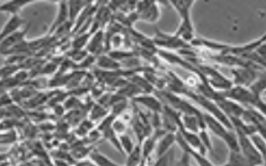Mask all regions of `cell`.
I'll return each mask as SVG.
<instances>
[{"mask_svg":"<svg viewBox=\"0 0 266 166\" xmlns=\"http://www.w3.org/2000/svg\"><path fill=\"white\" fill-rule=\"evenodd\" d=\"M170 4L174 7V9L181 17V24L175 35L187 44H192L196 40V35L192 19H191V10L195 5V2L193 0H178V2H170Z\"/></svg>","mask_w":266,"mask_h":166,"instance_id":"1","label":"cell"},{"mask_svg":"<svg viewBox=\"0 0 266 166\" xmlns=\"http://www.w3.org/2000/svg\"><path fill=\"white\" fill-rule=\"evenodd\" d=\"M236 135H238L239 140V148L240 151L243 152L244 156L248 159L250 166H261L264 165V159H262L261 154L257 151V149L255 148L254 143L251 141L249 135H246L245 133L241 132L240 129L235 128Z\"/></svg>","mask_w":266,"mask_h":166,"instance_id":"2","label":"cell"},{"mask_svg":"<svg viewBox=\"0 0 266 166\" xmlns=\"http://www.w3.org/2000/svg\"><path fill=\"white\" fill-rule=\"evenodd\" d=\"M219 95L225 98H229V100L236 102V103L241 104V106L245 104V106L249 107H254L255 102L259 97L251 90H248L246 87H240V86H233L230 90L219 93Z\"/></svg>","mask_w":266,"mask_h":166,"instance_id":"3","label":"cell"},{"mask_svg":"<svg viewBox=\"0 0 266 166\" xmlns=\"http://www.w3.org/2000/svg\"><path fill=\"white\" fill-rule=\"evenodd\" d=\"M137 14L139 20L154 24L159 21L161 10L159 3L156 2H139L137 3Z\"/></svg>","mask_w":266,"mask_h":166,"instance_id":"4","label":"cell"},{"mask_svg":"<svg viewBox=\"0 0 266 166\" xmlns=\"http://www.w3.org/2000/svg\"><path fill=\"white\" fill-rule=\"evenodd\" d=\"M234 79V86H240V87H246L251 86L252 83L256 81V73L249 67H239V68L231 69Z\"/></svg>","mask_w":266,"mask_h":166,"instance_id":"5","label":"cell"},{"mask_svg":"<svg viewBox=\"0 0 266 166\" xmlns=\"http://www.w3.org/2000/svg\"><path fill=\"white\" fill-rule=\"evenodd\" d=\"M134 103L142 104L151 113H162L164 112V106L162 101L154 95H140L134 98Z\"/></svg>","mask_w":266,"mask_h":166,"instance_id":"6","label":"cell"},{"mask_svg":"<svg viewBox=\"0 0 266 166\" xmlns=\"http://www.w3.org/2000/svg\"><path fill=\"white\" fill-rule=\"evenodd\" d=\"M176 144V133H166L159 138L158 145H156L155 154L158 159H161L165 155L167 154L171 146H174Z\"/></svg>","mask_w":266,"mask_h":166,"instance_id":"7","label":"cell"},{"mask_svg":"<svg viewBox=\"0 0 266 166\" xmlns=\"http://www.w3.org/2000/svg\"><path fill=\"white\" fill-rule=\"evenodd\" d=\"M105 35L104 31L99 30L98 33H95L90 37L88 46H87V51H88L89 55L93 56H100V53L103 51H105Z\"/></svg>","mask_w":266,"mask_h":166,"instance_id":"8","label":"cell"},{"mask_svg":"<svg viewBox=\"0 0 266 166\" xmlns=\"http://www.w3.org/2000/svg\"><path fill=\"white\" fill-rule=\"evenodd\" d=\"M28 31H29V26H26V28L21 29V30L17 31V33L9 35L8 37L3 39L2 40L3 52H5V50L7 49H14V47H17L18 45H20L21 42L25 41V37H26V34H28Z\"/></svg>","mask_w":266,"mask_h":166,"instance_id":"9","label":"cell"},{"mask_svg":"<svg viewBox=\"0 0 266 166\" xmlns=\"http://www.w3.org/2000/svg\"><path fill=\"white\" fill-rule=\"evenodd\" d=\"M34 0H10V2L2 3L0 10L2 13H9L12 15H19V13L28 5L34 4Z\"/></svg>","mask_w":266,"mask_h":166,"instance_id":"10","label":"cell"},{"mask_svg":"<svg viewBox=\"0 0 266 166\" xmlns=\"http://www.w3.org/2000/svg\"><path fill=\"white\" fill-rule=\"evenodd\" d=\"M23 25H24V20L23 18H20V15H12L9 20H8V23L4 25V28H3L2 35H0V36H2V40L9 36V35L21 30V26Z\"/></svg>","mask_w":266,"mask_h":166,"instance_id":"11","label":"cell"},{"mask_svg":"<svg viewBox=\"0 0 266 166\" xmlns=\"http://www.w3.org/2000/svg\"><path fill=\"white\" fill-rule=\"evenodd\" d=\"M58 12L57 17H56L55 21L52 24V31L56 29L61 28L62 25H65L67 21H70V13H68V2H60L57 3Z\"/></svg>","mask_w":266,"mask_h":166,"instance_id":"12","label":"cell"},{"mask_svg":"<svg viewBox=\"0 0 266 166\" xmlns=\"http://www.w3.org/2000/svg\"><path fill=\"white\" fill-rule=\"evenodd\" d=\"M95 65H97V67H99V69H103V71H118L121 67V63L119 61L114 60L110 56L105 55L98 56Z\"/></svg>","mask_w":266,"mask_h":166,"instance_id":"13","label":"cell"},{"mask_svg":"<svg viewBox=\"0 0 266 166\" xmlns=\"http://www.w3.org/2000/svg\"><path fill=\"white\" fill-rule=\"evenodd\" d=\"M143 164H144V159H143L142 145L138 144V145H135V148L126 155V162H125V166H142Z\"/></svg>","mask_w":266,"mask_h":166,"instance_id":"14","label":"cell"},{"mask_svg":"<svg viewBox=\"0 0 266 166\" xmlns=\"http://www.w3.org/2000/svg\"><path fill=\"white\" fill-rule=\"evenodd\" d=\"M90 4L87 2H68V13H70V21L74 24L76 19L82 14L84 9Z\"/></svg>","mask_w":266,"mask_h":166,"instance_id":"15","label":"cell"},{"mask_svg":"<svg viewBox=\"0 0 266 166\" xmlns=\"http://www.w3.org/2000/svg\"><path fill=\"white\" fill-rule=\"evenodd\" d=\"M109 114H110V112H109L108 108H105V107L100 106L99 103H97L90 108L89 119L92 120V122H97V120L98 122H102V120L105 119Z\"/></svg>","mask_w":266,"mask_h":166,"instance_id":"16","label":"cell"},{"mask_svg":"<svg viewBox=\"0 0 266 166\" xmlns=\"http://www.w3.org/2000/svg\"><path fill=\"white\" fill-rule=\"evenodd\" d=\"M230 166H250L248 159L243 155L240 150H229V160Z\"/></svg>","mask_w":266,"mask_h":166,"instance_id":"17","label":"cell"},{"mask_svg":"<svg viewBox=\"0 0 266 166\" xmlns=\"http://www.w3.org/2000/svg\"><path fill=\"white\" fill-rule=\"evenodd\" d=\"M89 40H90V34L89 33L77 35L71 44L72 50H83L84 47L87 49Z\"/></svg>","mask_w":266,"mask_h":166,"instance_id":"18","label":"cell"},{"mask_svg":"<svg viewBox=\"0 0 266 166\" xmlns=\"http://www.w3.org/2000/svg\"><path fill=\"white\" fill-rule=\"evenodd\" d=\"M119 141H120V145H121V149H123L124 155H127L132 149L135 148L134 141H132V139L130 138L129 134L125 133V134H121V135H119Z\"/></svg>","mask_w":266,"mask_h":166,"instance_id":"19","label":"cell"},{"mask_svg":"<svg viewBox=\"0 0 266 166\" xmlns=\"http://www.w3.org/2000/svg\"><path fill=\"white\" fill-rule=\"evenodd\" d=\"M113 129L118 136L125 134L127 130L126 120H124L121 117H115L113 120Z\"/></svg>","mask_w":266,"mask_h":166,"instance_id":"20","label":"cell"},{"mask_svg":"<svg viewBox=\"0 0 266 166\" xmlns=\"http://www.w3.org/2000/svg\"><path fill=\"white\" fill-rule=\"evenodd\" d=\"M93 129H94V124H93L92 120L84 119L79 123L78 128H77V134H79L81 136H84L92 132Z\"/></svg>","mask_w":266,"mask_h":166,"instance_id":"21","label":"cell"},{"mask_svg":"<svg viewBox=\"0 0 266 166\" xmlns=\"http://www.w3.org/2000/svg\"><path fill=\"white\" fill-rule=\"evenodd\" d=\"M198 135H199V139H201L202 144H203V146L207 149V151H212L213 143H212V138H211V135H209L208 130L201 129L198 132Z\"/></svg>","mask_w":266,"mask_h":166,"instance_id":"22","label":"cell"},{"mask_svg":"<svg viewBox=\"0 0 266 166\" xmlns=\"http://www.w3.org/2000/svg\"><path fill=\"white\" fill-rule=\"evenodd\" d=\"M79 101L77 97H70L68 100L65 101V109H68V111H76V109L81 108L79 107Z\"/></svg>","mask_w":266,"mask_h":166,"instance_id":"23","label":"cell"},{"mask_svg":"<svg viewBox=\"0 0 266 166\" xmlns=\"http://www.w3.org/2000/svg\"><path fill=\"white\" fill-rule=\"evenodd\" d=\"M176 166H191V164H190V155H188L187 152L182 151V157H181V159L178 160V162L176 164Z\"/></svg>","mask_w":266,"mask_h":166,"instance_id":"24","label":"cell"},{"mask_svg":"<svg viewBox=\"0 0 266 166\" xmlns=\"http://www.w3.org/2000/svg\"><path fill=\"white\" fill-rule=\"evenodd\" d=\"M261 39H262V40H264V41L266 42V33H265L264 35H262V36H261Z\"/></svg>","mask_w":266,"mask_h":166,"instance_id":"25","label":"cell"},{"mask_svg":"<svg viewBox=\"0 0 266 166\" xmlns=\"http://www.w3.org/2000/svg\"><path fill=\"white\" fill-rule=\"evenodd\" d=\"M220 166H230L229 162H225V164H223V165H220Z\"/></svg>","mask_w":266,"mask_h":166,"instance_id":"26","label":"cell"},{"mask_svg":"<svg viewBox=\"0 0 266 166\" xmlns=\"http://www.w3.org/2000/svg\"><path fill=\"white\" fill-rule=\"evenodd\" d=\"M262 95H264V96H265V97H266V90L264 91V92H262Z\"/></svg>","mask_w":266,"mask_h":166,"instance_id":"27","label":"cell"},{"mask_svg":"<svg viewBox=\"0 0 266 166\" xmlns=\"http://www.w3.org/2000/svg\"><path fill=\"white\" fill-rule=\"evenodd\" d=\"M261 166H264V165H261Z\"/></svg>","mask_w":266,"mask_h":166,"instance_id":"28","label":"cell"}]
</instances>
